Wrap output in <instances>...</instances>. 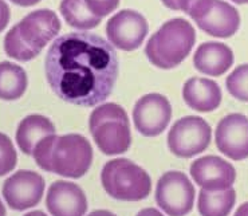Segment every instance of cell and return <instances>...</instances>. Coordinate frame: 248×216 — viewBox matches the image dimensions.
I'll return each instance as SVG.
<instances>
[{
    "instance_id": "16",
    "label": "cell",
    "mask_w": 248,
    "mask_h": 216,
    "mask_svg": "<svg viewBox=\"0 0 248 216\" xmlns=\"http://www.w3.org/2000/svg\"><path fill=\"white\" fill-rule=\"evenodd\" d=\"M233 53L230 47L219 42H207L197 47L193 55V64L202 74L220 77L233 64Z\"/></svg>"
},
{
    "instance_id": "27",
    "label": "cell",
    "mask_w": 248,
    "mask_h": 216,
    "mask_svg": "<svg viewBox=\"0 0 248 216\" xmlns=\"http://www.w3.org/2000/svg\"><path fill=\"white\" fill-rule=\"evenodd\" d=\"M10 7L4 0H0V32L6 29L7 24L10 22Z\"/></svg>"
},
{
    "instance_id": "30",
    "label": "cell",
    "mask_w": 248,
    "mask_h": 216,
    "mask_svg": "<svg viewBox=\"0 0 248 216\" xmlns=\"http://www.w3.org/2000/svg\"><path fill=\"white\" fill-rule=\"evenodd\" d=\"M233 216H248V201L243 203V204L237 208Z\"/></svg>"
},
{
    "instance_id": "12",
    "label": "cell",
    "mask_w": 248,
    "mask_h": 216,
    "mask_svg": "<svg viewBox=\"0 0 248 216\" xmlns=\"http://www.w3.org/2000/svg\"><path fill=\"white\" fill-rule=\"evenodd\" d=\"M215 141L228 158L235 161L248 158V118L240 113L225 116L216 126Z\"/></svg>"
},
{
    "instance_id": "31",
    "label": "cell",
    "mask_w": 248,
    "mask_h": 216,
    "mask_svg": "<svg viewBox=\"0 0 248 216\" xmlns=\"http://www.w3.org/2000/svg\"><path fill=\"white\" fill-rule=\"evenodd\" d=\"M87 216H117V215H114V214H113V212H110V211L97 210V211H93V212H90Z\"/></svg>"
},
{
    "instance_id": "4",
    "label": "cell",
    "mask_w": 248,
    "mask_h": 216,
    "mask_svg": "<svg viewBox=\"0 0 248 216\" xmlns=\"http://www.w3.org/2000/svg\"><path fill=\"white\" fill-rule=\"evenodd\" d=\"M89 128L99 151L108 154H121L132 144L130 123L125 109L117 104H104L90 114Z\"/></svg>"
},
{
    "instance_id": "19",
    "label": "cell",
    "mask_w": 248,
    "mask_h": 216,
    "mask_svg": "<svg viewBox=\"0 0 248 216\" xmlns=\"http://www.w3.org/2000/svg\"><path fill=\"white\" fill-rule=\"evenodd\" d=\"M235 203L236 192L232 187L220 191L202 188L197 200V210L202 216H228Z\"/></svg>"
},
{
    "instance_id": "7",
    "label": "cell",
    "mask_w": 248,
    "mask_h": 216,
    "mask_svg": "<svg viewBox=\"0 0 248 216\" xmlns=\"http://www.w3.org/2000/svg\"><path fill=\"white\" fill-rule=\"evenodd\" d=\"M212 140L209 123L202 117L186 116L173 123L168 133V146L174 156L189 158L204 152Z\"/></svg>"
},
{
    "instance_id": "15",
    "label": "cell",
    "mask_w": 248,
    "mask_h": 216,
    "mask_svg": "<svg viewBox=\"0 0 248 216\" xmlns=\"http://www.w3.org/2000/svg\"><path fill=\"white\" fill-rule=\"evenodd\" d=\"M46 207L52 216H85L87 199L79 185L58 180L47 191Z\"/></svg>"
},
{
    "instance_id": "3",
    "label": "cell",
    "mask_w": 248,
    "mask_h": 216,
    "mask_svg": "<svg viewBox=\"0 0 248 216\" xmlns=\"http://www.w3.org/2000/svg\"><path fill=\"white\" fill-rule=\"evenodd\" d=\"M196 42V32L185 19L168 20L150 36L145 47V54L158 69L169 70L184 62Z\"/></svg>"
},
{
    "instance_id": "10",
    "label": "cell",
    "mask_w": 248,
    "mask_h": 216,
    "mask_svg": "<svg viewBox=\"0 0 248 216\" xmlns=\"http://www.w3.org/2000/svg\"><path fill=\"white\" fill-rule=\"evenodd\" d=\"M149 26L146 19L137 11L122 10L109 19L106 34L109 43L124 51L139 48L148 35Z\"/></svg>"
},
{
    "instance_id": "1",
    "label": "cell",
    "mask_w": 248,
    "mask_h": 216,
    "mask_svg": "<svg viewBox=\"0 0 248 216\" xmlns=\"http://www.w3.org/2000/svg\"><path fill=\"white\" fill-rule=\"evenodd\" d=\"M45 73L58 98L71 105L95 106L113 93L120 62L116 48L104 38L69 32L52 42L45 59Z\"/></svg>"
},
{
    "instance_id": "25",
    "label": "cell",
    "mask_w": 248,
    "mask_h": 216,
    "mask_svg": "<svg viewBox=\"0 0 248 216\" xmlns=\"http://www.w3.org/2000/svg\"><path fill=\"white\" fill-rule=\"evenodd\" d=\"M87 8L98 18H104L106 15H109L110 12L116 10L120 0H83Z\"/></svg>"
},
{
    "instance_id": "20",
    "label": "cell",
    "mask_w": 248,
    "mask_h": 216,
    "mask_svg": "<svg viewBox=\"0 0 248 216\" xmlns=\"http://www.w3.org/2000/svg\"><path fill=\"white\" fill-rule=\"evenodd\" d=\"M29 85L27 74L23 67L11 62H0V99H19Z\"/></svg>"
},
{
    "instance_id": "28",
    "label": "cell",
    "mask_w": 248,
    "mask_h": 216,
    "mask_svg": "<svg viewBox=\"0 0 248 216\" xmlns=\"http://www.w3.org/2000/svg\"><path fill=\"white\" fill-rule=\"evenodd\" d=\"M137 216H164L160 212V211H157L156 208H144V210H141L137 214Z\"/></svg>"
},
{
    "instance_id": "8",
    "label": "cell",
    "mask_w": 248,
    "mask_h": 216,
    "mask_svg": "<svg viewBox=\"0 0 248 216\" xmlns=\"http://www.w3.org/2000/svg\"><path fill=\"white\" fill-rule=\"evenodd\" d=\"M156 203L168 216H185L193 208L195 187L183 172H167L157 181Z\"/></svg>"
},
{
    "instance_id": "14",
    "label": "cell",
    "mask_w": 248,
    "mask_h": 216,
    "mask_svg": "<svg viewBox=\"0 0 248 216\" xmlns=\"http://www.w3.org/2000/svg\"><path fill=\"white\" fill-rule=\"evenodd\" d=\"M190 176L197 185L209 191L227 189L236 180L233 165L219 156H204L190 165Z\"/></svg>"
},
{
    "instance_id": "29",
    "label": "cell",
    "mask_w": 248,
    "mask_h": 216,
    "mask_svg": "<svg viewBox=\"0 0 248 216\" xmlns=\"http://www.w3.org/2000/svg\"><path fill=\"white\" fill-rule=\"evenodd\" d=\"M14 4H16V6L20 7H31L35 6V4H38L41 0H11Z\"/></svg>"
},
{
    "instance_id": "26",
    "label": "cell",
    "mask_w": 248,
    "mask_h": 216,
    "mask_svg": "<svg viewBox=\"0 0 248 216\" xmlns=\"http://www.w3.org/2000/svg\"><path fill=\"white\" fill-rule=\"evenodd\" d=\"M162 4L168 7L169 10H174V11H183L188 14L190 7L196 3L197 0H161Z\"/></svg>"
},
{
    "instance_id": "18",
    "label": "cell",
    "mask_w": 248,
    "mask_h": 216,
    "mask_svg": "<svg viewBox=\"0 0 248 216\" xmlns=\"http://www.w3.org/2000/svg\"><path fill=\"white\" fill-rule=\"evenodd\" d=\"M51 135H55V126L48 118L41 114H30L17 126V146L24 154L32 156L35 146Z\"/></svg>"
},
{
    "instance_id": "13",
    "label": "cell",
    "mask_w": 248,
    "mask_h": 216,
    "mask_svg": "<svg viewBox=\"0 0 248 216\" xmlns=\"http://www.w3.org/2000/svg\"><path fill=\"white\" fill-rule=\"evenodd\" d=\"M16 27L19 35L26 42V45L41 54L47 43L58 35L61 31V20L55 12L43 8L30 12L16 24Z\"/></svg>"
},
{
    "instance_id": "33",
    "label": "cell",
    "mask_w": 248,
    "mask_h": 216,
    "mask_svg": "<svg viewBox=\"0 0 248 216\" xmlns=\"http://www.w3.org/2000/svg\"><path fill=\"white\" fill-rule=\"evenodd\" d=\"M6 207H4V204L1 203V200H0V216H6Z\"/></svg>"
},
{
    "instance_id": "34",
    "label": "cell",
    "mask_w": 248,
    "mask_h": 216,
    "mask_svg": "<svg viewBox=\"0 0 248 216\" xmlns=\"http://www.w3.org/2000/svg\"><path fill=\"white\" fill-rule=\"evenodd\" d=\"M233 3H236V4H248V0H231Z\"/></svg>"
},
{
    "instance_id": "2",
    "label": "cell",
    "mask_w": 248,
    "mask_h": 216,
    "mask_svg": "<svg viewBox=\"0 0 248 216\" xmlns=\"http://www.w3.org/2000/svg\"><path fill=\"white\" fill-rule=\"evenodd\" d=\"M32 157L46 172L79 179L92 167L93 148L82 135H51L35 146Z\"/></svg>"
},
{
    "instance_id": "22",
    "label": "cell",
    "mask_w": 248,
    "mask_h": 216,
    "mask_svg": "<svg viewBox=\"0 0 248 216\" xmlns=\"http://www.w3.org/2000/svg\"><path fill=\"white\" fill-rule=\"evenodd\" d=\"M4 51L8 57L20 61L29 62L31 59L36 58L39 53H36L31 47L26 45V42L20 38L16 26H14L4 38Z\"/></svg>"
},
{
    "instance_id": "23",
    "label": "cell",
    "mask_w": 248,
    "mask_h": 216,
    "mask_svg": "<svg viewBox=\"0 0 248 216\" xmlns=\"http://www.w3.org/2000/svg\"><path fill=\"white\" fill-rule=\"evenodd\" d=\"M228 93L242 102H248V63L237 66L225 79Z\"/></svg>"
},
{
    "instance_id": "21",
    "label": "cell",
    "mask_w": 248,
    "mask_h": 216,
    "mask_svg": "<svg viewBox=\"0 0 248 216\" xmlns=\"http://www.w3.org/2000/svg\"><path fill=\"white\" fill-rule=\"evenodd\" d=\"M61 14L70 27L77 30L95 29L101 23V18L95 16L83 0H62L61 1Z\"/></svg>"
},
{
    "instance_id": "11",
    "label": "cell",
    "mask_w": 248,
    "mask_h": 216,
    "mask_svg": "<svg viewBox=\"0 0 248 216\" xmlns=\"http://www.w3.org/2000/svg\"><path fill=\"white\" fill-rule=\"evenodd\" d=\"M172 117V106L168 98L157 93L146 94L136 102L133 109L134 126L145 137L160 136Z\"/></svg>"
},
{
    "instance_id": "9",
    "label": "cell",
    "mask_w": 248,
    "mask_h": 216,
    "mask_svg": "<svg viewBox=\"0 0 248 216\" xmlns=\"http://www.w3.org/2000/svg\"><path fill=\"white\" fill-rule=\"evenodd\" d=\"M45 187V179L39 173L20 170L4 181L1 192L11 210L24 211L41 203Z\"/></svg>"
},
{
    "instance_id": "6",
    "label": "cell",
    "mask_w": 248,
    "mask_h": 216,
    "mask_svg": "<svg viewBox=\"0 0 248 216\" xmlns=\"http://www.w3.org/2000/svg\"><path fill=\"white\" fill-rule=\"evenodd\" d=\"M188 15L199 29L216 38H231L240 27L239 11L223 0H197Z\"/></svg>"
},
{
    "instance_id": "5",
    "label": "cell",
    "mask_w": 248,
    "mask_h": 216,
    "mask_svg": "<svg viewBox=\"0 0 248 216\" xmlns=\"http://www.w3.org/2000/svg\"><path fill=\"white\" fill-rule=\"evenodd\" d=\"M101 183L109 196L122 201L144 200L152 191L148 172L129 158H114L105 164Z\"/></svg>"
},
{
    "instance_id": "24",
    "label": "cell",
    "mask_w": 248,
    "mask_h": 216,
    "mask_svg": "<svg viewBox=\"0 0 248 216\" xmlns=\"http://www.w3.org/2000/svg\"><path fill=\"white\" fill-rule=\"evenodd\" d=\"M17 154L11 139L4 133H0V176H4L15 170Z\"/></svg>"
},
{
    "instance_id": "17",
    "label": "cell",
    "mask_w": 248,
    "mask_h": 216,
    "mask_svg": "<svg viewBox=\"0 0 248 216\" xmlns=\"http://www.w3.org/2000/svg\"><path fill=\"white\" fill-rule=\"evenodd\" d=\"M183 97L190 109L202 113L216 110L221 104V89L212 79L190 78L183 88Z\"/></svg>"
},
{
    "instance_id": "32",
    "label": "cell",
    "mask_w": 248,
    "mask_h": 216,
    "mask_svg": "<svg viewBox=\"0 0 248 216\" xmlns=\"http://www.w3.org/2000/svg\"><path fill=\"white\" fill-rule=\"evenodd\" d=\"M24 216H47L43 211H31L29 214H26Z\"/></svg>"
}]
</instances>
